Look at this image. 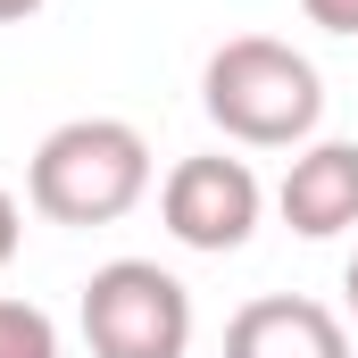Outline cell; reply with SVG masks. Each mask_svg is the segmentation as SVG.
<instances>
[{
    "label": "cell",
    "mask_w": 358,
    "mask_h": 358,
    "mask_svg": "<svg viewBox=\"0 0 358 358\" xmlns=\"http://www.w3.org/2000/svg\"><path fill=\"white\" fill-rule=\"evenodd\" d=\"M200 108H208L217 134L242 142V150H300V142L317 134V117H325V84H317V67H308L292 42H275V34H234V42H217L208 67H200Z\"/></svg>",
    "instance_id": "6da1fadb"
},
{
    "label": "cell",
    "mask_w": 358,
    "mask_h": 358,
    "mask_svg": "<svg viewBox=\"0 0 358 358\" xmlns=\"http://www.w3.org/2000/svg\"><path fill=\"white\" fill-rule=\"evenodd\" d=\"M142 192H150V142L125 117L50 125L34 167H25V200L50 225H117L125 208H142Z\"/></svg>",
    "instance_id": "7a4b0ae2"
},
{
    "label": "cell",
    "mask_w": 358,
    "mask_h": 358,
    "mask_svg": "<svg viewBox=\"0 0 358 358\" xmlns=\"http://www.w3.org/2000/svg\"><path fill=\"white\" fill-rule=\"evenodd\" d=\"M92 358H183L192 350V292L159 259H108L84 283Z\"/></svg>",
    "instance_id": "3957f363"
},
{
    "label": "cell",
    "mask_w": 358,
    "mask_h": 358,
    "mask_svg": "<svg viewBox=\"0 0 358 358\" xmlns=\"http://www.w3.org/2000/svg\"><path fill=\"white\" fill-rule=\"evenodd\" d=\"M259 208H267L259 176H250L242 159H225V150L176 159L167 183H159V217H167V234H176L183 250H208V259L242 250V242L259 234Z\"/></svg>",
    "instance_id": "277c9868"
},
{
    "label": "cell",
    "mask_w": 358,
    "mask_h": 358,
    "mask_svg": "<svg viewBox=\"0 0 358 358\" xmlns=\"http://www.w3.org/2000/svg\"><path fill=\"white\" fill-rule=\"evenodd\" d=\"M225 358H350V325H342L325 300L267 292V300L234 308V325H225Z\"/></svg>",
    "instance_id": "5b68a950"
},
{
    "label": "cell",
    "mask_w": 358,
    "mask_h": 358,
    "mask_svg": "<svg viewBox=\"0 0 358 358\" xmlns=\"http://www.w3.org/2000/svg\"><path fill=\"white\" fill-rule=\"evenodd\" d=\"M283 225L308 234V242H334L358 225V142H300V159L283 167L275 192Z\"/></svg>",
    "instance_id": "8992f818"
},
{
    "label": "cell",
    "mask_w": 358,
    "mask_h": 358,
    "mask_svg": "<svg viewBox=\"0 0 358 358\" xmlns=\"http://www.w3.org/2000/svg\"><path fill=\"white\" fill-rule=\"evenodd\" d=\"M0 358H59V325L34 300H8L0 292Z\"/></svg>",
    "instance_id": "52a82bcc"
},
{
    "label": "cell",
    "mask_w": 358,
    "mask_h": 358,
    "mask_svg": "<svg viewBox=\"0 0 358 358\" xmlns=\"http://www.w3.org/2000/svg\"><path fill=\"white\" fill-rule=\"evenodd\" d=\"M300 17L325 34H358V0H300Z\"/></svg>",
    "instance_id": "ba28073f"
},
{
    "label": "cell",
    "mask_w": 358,
    "mask_h": 358,
    "mask_svg": "<svg viewBox=\"0 0 358 358\" xmlns=\"http://www.w3.org/2000/svg\"><path fill=\"white\" fill-rule=\"evenodd\" d=\"M17 225H25V217H17V200H8V192H0V267H8V259H17Z\"/></svg>",
    "instance_id": "9c48e42d"
},
{
    "label": "cell",
    "mask_w": 358,
    "mask_h": 358,
    "mask_svg": "<svg viewBox=\"0 0 358 358\" xmlns=\"http://www.w3.org/2000/svg\"><path fill=\"white\" fill-rule=\"evenodd\" d=\"M34 8H42V0H0V25H25Z\"/></svg>",
    "instance_id": "30bf717a"
},
{
    "label": "cell",
    "mask_w": 358,
    "mask_h": 358,
    "mask_svg": "<svg viewBox=\"0 0 358 358\" xmlns=\"http://www.w3.org/2000/svg\"><path fill=\"white\" fill-rule=\"evenodd\" d=\"M342 300H350V317H358V259L342 267Z\"/></svg>",
    "instance_id": "8fae6325"
}]
</instances>
